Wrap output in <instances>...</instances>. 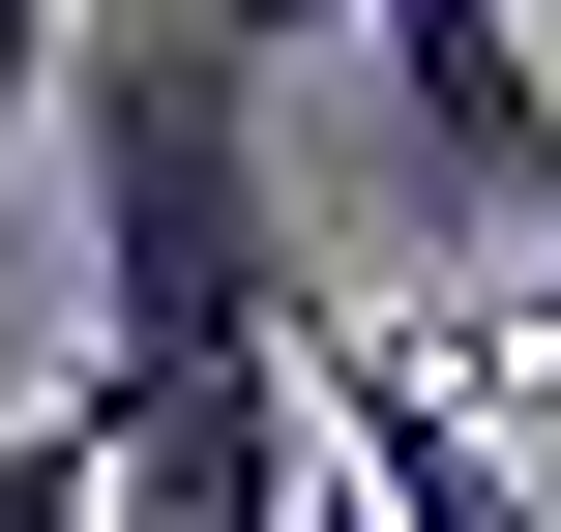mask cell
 Wrapping results in <instances>:
<instances>
[{
  "mask_svg": "<svg viewBox=\"0 0 561 532\" xmlns=\"http://www.w3.org/2000/svg\"><path fill=\"white\" fill-rule=\"evenodd\" d=\"M59 118H89V385L266 355V326H296L266 30H237V0H118V30H59Z\"/></svg>",
  "mask_w": 561,
  "mask_h": 532,
  "instance_id": "1",
  "label": "cell"
},
{
  "mask_svg": "<svg viewBox=\"0 0 561 532\" xmlns=\"http://www.w3.org/2000/svg\"><path fill=\"white\" fill-rule=\"evenodd\" d=\"M59 415H89V532H325L296 326L266 355H178V385H59Z\"/></svg>",
  "mask_w": 561,
  "mask_h": 532,
  "instance_id": "2",
  "label": "cell"
},
{
  "mask_svg": "<svg viewBox=\"0 0 561 532\" xmlns=\"http://www.w3.org/2000/svg\"><path fill=\"white\" fill-rule=\"evenodd\" d=\"M385 89H414V178L444 207H561V89L503 0H385Z\"/></svg>",
  "mask_w": 561,
  "mask_h": 532,
  "instance_id": "3",
  "label": "cell"
},
{
  "mask_svg": "<svg viewBox=\"0 0 561 532\" xmlns=\"http://www.w3.org/2000/svg\"><path fill=\"white\" fill-rule=\"evenodd\" d=\"M59 30H118V0H59Z\"/></svg>",
  "mask_w": 561,
  "mask_h": 532,
  "instance_id": "4",
  "label": "cell"
},
{
  "mask_svg": "<svg viewBox=\"0 0 561 532\" xmlns=\"http://www.w3.org/2000/svg\"><path fill=\"white\" fill-rule=\"evenodd\" d=\"M533 326H561V267H533Z\"/></svg>",
  "mask_w": 561,
  "mask_h": 532,
  "instance_id": "5",
  "label": "cell"
},
{
  "mask_svg": "<svg viewBox=\"0 0 561 532\" xmlns=\"http://www.w3.org/2000/svg\"><path fill=\"white\" fill-rule=\"evenodd\" d=\"M325 532H355V503H325Z\"/></svg>",
  "mask_w": 561,
  "mask_h": 532,
  "instance_id": "6",
  "label": "cell"
}]
</instances>
